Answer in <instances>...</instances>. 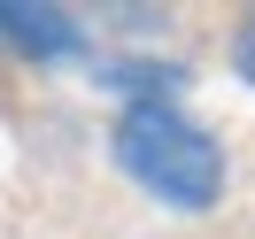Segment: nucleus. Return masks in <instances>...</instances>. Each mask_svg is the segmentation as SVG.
<instances>
[{"label": "nucleus", "mask_w": 255, "mask_h": 239, "mask_svg": "<svg viewBox=\"0 0 255 239\" xmlns=\"http://www.w3.org/2000/svg\"><path fill=\"white\" fill-rule=\"evenodd\" d=\"M116 162L178 216H201L224 201V147L201 124H186L170 100H139L116 116Z\"/></svg>", "instance_id": "obj_1"}, {"label": "nucleus", "mask_w": 255, "mask_h": 239, "mask_svg": "<svg viewBox=\"0 0 255 239\" xmlns=\"http://www.w3.org/2000/svg\"><path fill=\"white\" fill-rule=\"evenodd\" d=\"M232 70H240V78L255 85V8H248V23L232 31Z\"/></svg>", "instance_id": "obj_5"}, {"label": "nucleus", "mask_w": 255, "mask_h": 239, "mask_svg": "<svg viewBox=\"0 0 255 239\" xmlns=\"http://www.w3.org/2000/svg\"><path fill=\"white\" fill-rule=\"evenodd\" d=\"M101 16H109L116 31H162V23H170V8H147V0H131V8H101Z\"/></svg>", "instance_id": "obj_4"}, {"label": "nucleus", "mask_w": 255, "mask_h": 239, "mask_svg": "<svg viewBox=\"0 0 255 239\" xmlns=\"http://www.w3.org/2000/svg\"><path fill=\"white\" fill-rule=\"evenodd\" d=\"M0 47L23 62H70L85 47V23L54 0H0Z\"/></svg>", "instance_id": "obj_2"}, {"label": "nucleus", "mask_w": 255, "mask_h": 239, "mask_svg": "<svg viewBox=\"0 0 255 239\" xmlns=\"http://www.w3.org/2000/svg\"><path fill=\"white\" fill-rule=\"evenodd\" d=\"M101 85L139 108V100H170L178 85H186V70L178 62H101Z\"/></svg>", "instance_id": "obj_3"}]
</instances>
